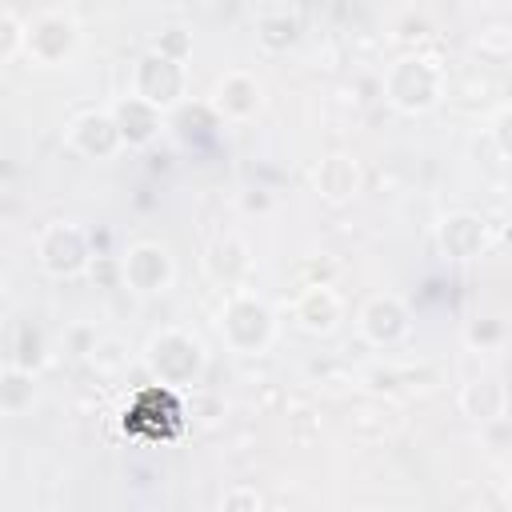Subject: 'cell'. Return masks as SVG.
Returning a JSON list of instances; mask_svg holds the SVG:
<instances>
[{
	"instance_id": "cell-1",
	"label": "cell",
	"mask_w": 512,
	"mask_h": 512,
	"mask_svg": "<svg viewBox=\"0 0 512 512\" xmlns=\"http://www.w3.org/2000/svg\"><path fill=\"white\" fill-rule=\"evenodd\" d=\"M220 340L228 344V352L236 356H260L272 348L276 340V312L268 300H260L248 288H232L220 316H216Z\"/></svg>"
},
{
	"instance_id": "cell-2",
	"label": "cell",
	"mask_w": 512,
	"mask_h": 512,
	"mask_svg": "<svg viewBox=\"0 0 512 512\" xmlns=\"http://www.w3.org/2000/svg\"><path fill=\"white\" fill-rule=\"evenodd\" d=\"M144 368L164 388H192V384H200V376L208 368V356H204V344L192 332L160 328L144 344Z\"/></svg>"
},
{
	"instance_id": "cell-3",
	"label": "cell",
	"mask_w": 512,
	"mask_h": 512,
	"mask_svg": "<svg viewBox=\"0 0 512 512\" xmlns=\"http://www.w3.org/2000/svg\"><path fill=\"white\" fill-rule=\"evenodd\" d=\"M444 96V72L428 56H400L384 72V100L404 116H424Z\"/></svg>"
},
{
	"instance_id": "cell-4",
	"label": "cell",
	"mask_w": 512,
	"mask_h": 512,
	"mask_svg": "<svg viewBox=\"0 0 512 512\" xmlns=\"http://www.w3.org/2000/svg\"><path fill=\"white\" fill-rule=\"evenodd\" d=\"M36 264L56 280L84 276L92 268V236L76 220H48L36 232Z\"/></svg>"
},
{
	"instance_id": "cell-5",
	"label": "cell",
	"mask_w": 512,
	"mask_h": 512,
	"mask_svg": "<svg viewBox=\"0 0 512 512\" xmlns=\"http://www.w3.org/2000/svg\"><path fill=\"white\" fill-rule=\"evenodd\" d=\"M128 92L148 100L152 108H160L164 116L188 96V60H172L156 48L140 52L136 64H132V80H128Z\"/></svg>"
},
{
	"instance_id": "cell-6",
	"label": "cell",
	"mask_w": 512,
	"mask_h": 512,
	"mask_svg": "<svg viewBox=\"0 0 512 512\" xmlns=\"http://www.w3.org/2000/svg\"><path fill=\"white\" fill-rule=\"evenodd\" d=\"M120 280L136 296H164L176 280V260L160 240H136L120 256Z\"/></svg>"
},
{
	"instance_id": "cell-7",
	"label": "cell",
	"mask_w": 512,
	"mask_h": 512,
	"mask_svg": "<svg viewBox=\"0 0 512 512\" xmlns=\"http://www.w3.org/2000/svg\"><path fill=\"white\" fill-rule=\"evenodd\" d=\"M80 48V24L68 12H40L32 24H24V52L40 68H60Z\"/></svg>"
},
{
	"instance_id": "cell-8",
	"label": "cell",
	"mask_w": 512,
	"mask_h": 512,
	"mask_svg": "<svg viewBox=\"0 0 512 512\" xmlns=\"http://www.w3.org/2000/svg\"><path fill=\"white\" fill-rule=\"evenodd\" d=\"M356 328H360V336H364L368 344H376V348H396V344H404L408 332H412V312H408V304H404L396 292H372V296L360 304V312H356Z\"/></svg>"
},
{
	"instance_id": "cell-9",
	"label": "cell",
	"mask_w": 512,
	"mask_h": 512,
	"mask_svg": "<svg viewBox=\"0 0 512 512\" xmlns=\"http://www.w3.org/2000/svg\"><path fill=\"white\" fill-rule=\"evenodd\" d=\"M64 144L84 160H112L116 152H124L120 128L108 108H88V112L72 116L64 128Z\"/></svg>"
},
{
	"instance_id": "cell-10",
	"label": "cell",
	"mask_w": 512,
	"mask_h": 512,
	"mask_svg": "<svg viewBox=\"0 0 512 512\" xmlns=\"http://www.w3.org/2000/svg\"><path fill=\"white\" fill-rule=\"evenodd\" d=\"M252 272V248L240 232H220L208 248H204V276L212 284H220L224 292L240 288Z\"/></svg>"
},
{
	"instance_id": "cell-11",
	"label": "cell",
	"mask_w": 512,
	"mask_h": 512,
	"mask_svg": "<svg viewBox=\"0 0 512 512\" xmlns=\"http://www.w3.org/2000/svg\"><path fill=\"white\" fill-rule=\"evenodd\" d=\"M292 320L308 336H328L344 320V300H340V292L332 284H320V280L316 284H304L300 296L292 300Z\"/></svg>"
},
{
	"instance_id": "cell-12",
	"label": "cell",
	"mask_w": 512,
	"mask_h": 512,
	"mask_svg": "<svg viewBox=\"0 0 512 512\" xmlns=\"http://www.w3.org/2000/svg\"><path fill=\"white\" fill-rule=\"evenodd\" d=\"M260 104H264V88H260V80H256L252 72H244V68L224 72V76L216 80V88H212V112H216L220 120L244 124V120H252V116L260 112Z\"/></svg>"
},
{
	"instance_id": "cell-13",
	"label": "cell",
	"mask_w": 512,
	"mask_h": 512,
	"mask_svg": "<svg viewBox=\"0 0 512 512\" xmlns=\"http://www.w3.org/2000/svg\"><path fill=\"white\" fill-rule=\"evenodd\" d=\"M436 244L456 264L480 260L484 248H488V220L480 212H452L436 224Z\"/></svg>"
},
{
	"instance_id": "cell-14",
	"label": "cell",
	"mask_w": 512,
	"mask_h": 512,
	"mask_svg": "<svg viewBox=\"0 0 512 512\" xmlns=\"http://www.w3.org/2000/svg\"><path fill=\"white\" fill-rule=\"evenodd\" d=\"M108 112H112V120H116V128H120L124 148H148V144L164 132V112L152 108L148 100L132 96V92L120 96V100H112Z\"/></svg>"
},
{
	"instance_id": "cell-15",
	"label": "cell",
	"mask_w": 512,
	"mask_h": 512,
	"mask_svg": "<svg viewBox=\"0 0 512 512\" xmlns=\"http://www.w3.org/2000/svg\"><path fill=\"white\" fill-rule=\"evenodd\" d=\"M312 188L328 204H352L360 196V188H364V172H360V164L352 156L332 152L312 168Z\"/></svg>"
},
{
	"instance_id": "cell-16",
	"label": "cell",
	"mask_w": 512,
	"mask_h": 512,
	"mask_svg": "<svg viewBox=\"0 0 512 512\" xmlns=\"http://www.w3.org/2000/svg\"><path fill=\"white\" fill-rule=\"evenodd\" d=\"M460 412L476 424H496L504 420L508 412V388H504V376L488 372V376H476L460 388Z\"/></svg>"
},
{
	"instance_id": "cell-17",
	"label": "cell",
	"mask_w": 512,
	"mask_h": 512,
	"mask_svg": "<svg viewBox=\"0 0 512 512\" xmlns=\"http://www.w3.org/2000/svg\"><path fill=\"white\" fill-rule=\"evenodd\" d=\"M12 364L28 368V372H40L48 364V340H44L40 324H32V320L16 324V332H12Z\"/></svg>"
},
{
	"instance_id": "cell-18",
	"label": "cell",
	"mask_w": 512,
	"mask_h": 512,
	"mask_svg": "<svg viewBox=\"0 0 512 512\" xmlns=\"http://www.w3.org/2000/svg\"><path fill=\"white\" fill-rule=\"evenodd\" d=\"M32 400H36V372L8 364L0 372V412L20 416L24 408H32Z\"/></svg>"
},
{
	"instance_id": "cell-19",
	"label": "cell",
	"mask_w": 512,
	"mask_h": 512,
	"mask_svg": "<svg viewBox=\"0 0 512 512\" xmlns=\"http://www.w3.org/2000/svg\"><path fill=\"white\" fill-rule=\"evenodd\" d=\"M296 36H300V24L288 12H264L256 20V44L264 52H288L296 44Z\"/></svg>"
},
{
	"instance_id": "cell-20",
	"label": "cell",
	"mask_w": 512,
	"mask_h": 512,
	"mask_svg": "<svg viewBox=\"0 0 512 512\" xmlns=\"http://www.w3.org/2000/svg\"><path fill=\"white\" fill-rule=\"evenodd\" d=\"M464 340H468V348H500L504 344V320H496V316H476L472 324H468V332H464Z\"/></svg>"
},
{
	"instance_id": "cell-21",
	"label": "cell",
	"mask_w": 512,
	"mask_h": 512,
	"mask_svg": "<svg viewBox=\"0 0 512 512\" xmlns=\"http://www.w3.org/2000/svg\"><path fill=\"white\" fill-rule=\"evenodd\" d=\"M16 52H24V24L16 20V12L0 8V64H8Z\"/></svg>"
},
{
	"instance_id": "cell-22",
	"label": "cell",
	"mask_w": 512,
	"mask_h": 512,
	"mask_svg": "<svg viewBox=\"0 0 512 512\" xmlns=\"http://www.w3.org/2000/svg\"><path fill=\"white\" fill-rule=\"evenodd\" d=\"M220 508H228V512H256V508H264V496L252 484H236V488H228L220 496Z\"/></svg>"
},
{
	"instance_id": "cell-23",
	"label": "cell",
	"mask_w": 512,
	"mask_h": 512,
	"mask_svg": "<svg viewBox=\"0 0 512 512\" xmlns=\"http://www.w3.org/2000/svg\"><path fill=\"white\" fill-rule=\"evenodd\" d=\"M152 48L164 52V56H172V60H188V56H192V40H188L184 28H168V32H160V40H156Z\"/></svg>"
},
{
	"instance_id": "cell-24",
	"label": "cell",
	"mask_w": 512,
	"mask_h": 512,
	"mask_svg": "<svg viewBox=\"0 0 512 512\" xmlns=\"http://www.w3.org/2000/svg\"><path fill=\"white\" fill-rule=\"evenodd\" d=\"M64 340H68V352H72V356H84V360H88V352L96 348L100 336H96L92 324H72V328L64 332Z\"/></svg>"
},
{
	"instance_id": "cell-25",
	"label": "cell",
	"mask_w": 512,
	"mask_h": 512,
	"mask_svg": "<svg viewBox=\"0 0 512 512\" xmlns=\"http://www.w3.org/2000/svg\"><path fill=\"white\" fill-rule=\"evenodd\" d=\"M4 320H8V300H4V292H0V328H4Z\"/></svg>"
}]
</instances>
